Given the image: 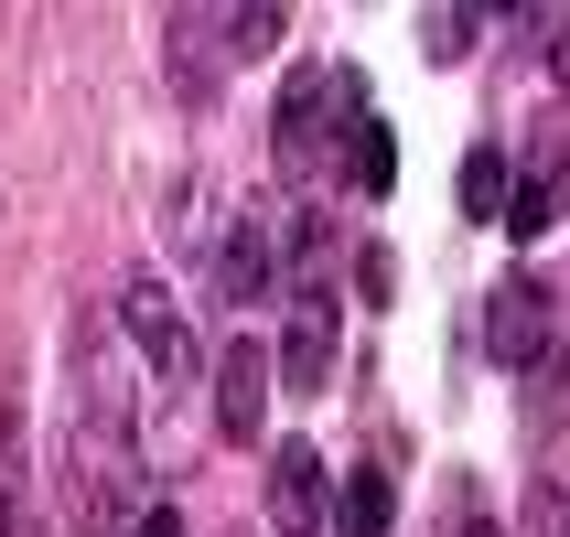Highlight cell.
Listing matches in <instances>:
<instances>
[{
  "mask_svg": "<svg viewBox=\"0 0 570 537\" xmlns=\"http://www.w3.org/2000/svg\"><path fill=\"white\" fill-rule=\"evenodd\" d=\"M366 119V87H355V64H302L281 87V119H269V140H281V172H345V129Z\"/></svg>",
  "mask_w": 570,
  "mask_h": 537,
  "instance_id": "1",
  "label": "cell"
},
{
  "mask_svg": "<svg viewBox=\"0 0 570 537\" xmlns=\"http://www.w3.org/2000/svg\"><path fill=\"white\" fill-rule=\"evenodd\" d=\"M269 377H281V355L258 345V334H226V355H216V430L226 441H258L269 430Z\"/></svg>",
  "mask_w": 570,
  "mask_h": 537,
  "instance_id": "7",
  "label": "cell"
},
{
  "mask_svg": "<svg viewBox=\"0 0 570 537\" xmlns=\"http://www.w3.org/2000/svg\"><path fill=\"white\" fill-rule=\"evenodd\" d=\"M281 22H291V0H216V32H226V64H248V54H269V43H281Z\"/></svg>",
  "mask_w": 570,
  "mask_h": 537,
  "instance_id": "11",
  "label": "cell"
},
{
  "mask_svg": "<svg viewBox=\"0 0 570 537\" xmlns=\"http://www.w3.org/2000/svg\"><path fill=\"white\" fill-rule=\"evenodd\" d=\"M517 537H570V516H560V484H539V495H528V527Z\"/></svg>",
  "mask_w": 570,
  "mask_h": 537,
  "instance_id": "13",
  "label": "cell"
},
{
  "mask_svg": "<svg viewBox=\"0 0 570 537\" xmlns=\"http://www.w3.org/2000/svg\"><path fill=\"white\" fill-rule=\"evenodd\" d=\"M452 537H495V527H452Z\"/></svg>",
  "mask_w": 570,
  "mask_h": 537,
  "instance_id": "17",
  "label": "cell"
},
{
  "mask_svg": "<svg viewBox=\"0 0 570 537\" xmlns=\"http://www.w3.org/2000/svg\"><path fill=\"white\" fill-rule=\"evenodd\" d=\"M484 355H495L507 377H528V366L560 355V322H549V290L539 280H507L495 301H484Z\"/></svg>",
  "mask_w": 570,
  "mask_h": 537,
  "instance_id": "5",
  "label": "cell"
},
{
  "mask_svg": "<svg viewBox=\"0 0 570 537\" xmlns=\"http://www.w3.org/2000/svg\"><path fill=\"white\" fill-rule=\"evenodd\" d=\"M345 183H355V193H387V183H399V129H387L377 108L345 129Z\"/></svg>",
  "mask_w": 570,
  "mask_h": 537,
  "instance_id": "10",
  "label": "cell"
},
{
  "mask_svg": "<svg viewBox=\"0 0 570 537\" xmlns=\"http://www.w3.org/2000/svg\"><path fill=\"white\" fill-rule=\"evenodd\" d=\"M507 183H517V161L495 151V140H474V151H463V216H474V226H507Z\"/></svg>",
  "mask_w": 570,
  "mask_h": 537,
  "instance_id": "12",
  "label": "cell"
},
{
  "mask_svg": "<svg viewBox=\"0 0 570 537\" xmlns=\"http://www.w3.org/2000/svg\"><path fill=\"white\" fill-rule=\"evenodd\" d=\"M387 527H399V474H387V463L334 484V537H387Z\"/></svg>",
  "mask_w": 570,
  "mask_h": 537,
  "instance_id": "9",
  "label": "cell"
},
{
  "mask_svg": "<svg viewBox=\"0 0 570 537\" xmlns=\"http://www.w3.org/2000/svg\"><path fill=\"white\" fill-rule=\"evenodd\" d=\"M539 43H549V76L570 87V0H549V32H539Z\"/></svg>",
  "mask_w": 570,
  "mask_h": 537,
  "instance_id": "15",
  "label": "cell"
},
{
  "mask_svg": "<svg viewBox=\"0 0 570 537\" xmlns=\"http://www.w3.org/2000/svg\"><path fill=\"white\" fill-rule=\"evenodd\" d=\"M281 387H302V398H323L334 387V290L302 269V290H291V334H281Z\"/></svg>",
  "mask_w": 570,
  "mask_h": 537,
  "instance_id": "8",
  "label": "cell"
},
{
  "mask_svg": "<svg viewBox=\"0 0 570 537\" xmlns=\"http://www.w3.org/2000/svg\"><path fill=\"white\" fill-rule=\"evenodd\" d=\"M355 290H366V301H387V290H399V269H387V248H355Z\"/></svg>",
  "mask_w": 570,
  "mask_h": 537,
  "instance_id": "14",
  "label": "cell"
},
{
  "mask_svg": "<svg viewBox=\"0 0 570 537\" xmlns=\"http://www.w3.org/2000/svg\"><path fill=\"white\" fill-rule=\"evenodd\" d=\"M119 334H129V355L151 366V387H194V322L173 312V290L161 280H119Z\"/></svg>",
  "mask_w": 570,
  "mask_h": 537,
  "instance_id": "2",
  "label": "cell"
},
{
  "mask_svg": "<svg viewBox=\"0 0 570 537\" xmlns=\"http://www.w3.org/2000/svg\"><path fill=\"white\" fill-rule=\"evenodd\" d=\"M129 537H184V516H173V506H140V516H129Z\"/></svg>",
  "mask_w": 570,
  "mask_h": 537,
  "instance_id": "16",
  "label": "cell"
},
{
  "mask_svg": "<svg viewBox=\"0 0 570 537\" xmlns=\"http://www.w3.org/2000/svg\"><path fill=\"white\" fill-rule=\"evenodd\" d=\"M269 527L281 537H323L334 527V474H323V451L291 430V441H269Z\"/></svg>",
  "mask_w": 570,
  "mask_h": 537,
  "instance_id": "3",
  "label": "cell"
},
{
  "mask_svg": "<svg viewBox=\"0 0 570 537\" xmlns=\"http://www.w3.org/2000/svg\"><path fill=\"white\" fill-rule=\"evenodd\" d=\"M560 205H570V129L549 119L528 140V161H517V183H507V237H549Z\"/></svg>",
  "mask_w": 570,
  "mask_h": 537,
  "instance_id": "6",
  "label": "cell"
},
{
  "mask_svg": "<svg viewBox=\"0 0 570 537\" xmlns=\"http://www.w3.org/2000/svg\"><path fill=\"white\" fill-rule=\"evenodd\" d=\"M205 280H216L226 312L269 301V280H281V226H269V216H226V237L205 248Z\"/></svg>",
  "mask_w": 570,
  "mask_h": 537,
  "instance_id": "4",
  "label": "cell"
},
{
  "mask_svg": "<svg viewBox=\"0 0 570 537\" xmlns=\"http://www.w3.org/2000/svg\"><path fill=\"white\" fill-rule=\"evenodd\" d=\"M226 537H237V527H226Z\"/></svg>",
  "mask_w": 570,
  "mask_h": 537,
  "instance_id": "18",
  "label": "cell"
}]
</instances>
